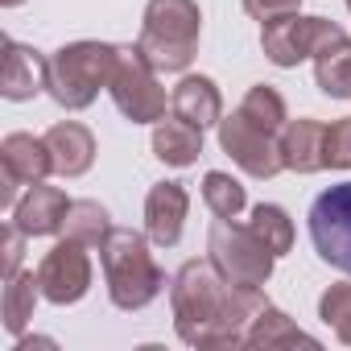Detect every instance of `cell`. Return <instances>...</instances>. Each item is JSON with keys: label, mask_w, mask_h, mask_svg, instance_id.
<instances>
[{"label": "cell", "mask_w": 351, "mask_h": 351, "mask_svg": "<svg viewBox=\"0 0 351 351\" xmlns=\"http://www.w3.org/2000/svg\"><path fill=\"white\" fill-rule=\"evenodd\" d=\"M169 306L186 347H244V330L269 298L256 285L223 281L211 261H186L169 281Z\"/></svg>", "instance_id": "6da1fadb"}, {"label": "cell", "mask_w": 351, "mask_h": 351, "mask_svg": "<svg viewBox=\"0 0 351 351\" xmlns=\"http://www.w3.org/2000/svg\"><path fill=\"white\" fill-rule=\"evenodd\" d=\"M99 265H104V281H108V298L116 310H145L161 289H165V273L157 269L149 240L132 228H112L99 244Z\"/></svg>", "instance_id": "7a4b0ae2"}, {"label": "cell", "mask_w": 351, "mask_h": 351, "mask_svg": "<svg viewBox=\"0 0 351 351\" xmlns=\"http://www.w3.org/2000/svg\"><path fill=\"white\" fill-rule=\"evenodd\" d=\"M199 34H203V13L195 0H149L136 46L161 75H178L191 66L199 50Z\"/></svg>", "instance_id": "3957f363"}, {"label": "cell", "mask_w": 351, "mask_h": 351, "mask_svg": "<svg viewBox=\"0 0 351 351\" xmlns=\"http://www.w3.org/2000/svg\"><path fill=\"white\" fill-rule=\"evenodd\" d=\"M116 46L108 42H71L50 54V95L66 112H83L108 87Z\"/></svg>", "instance_id": "277c9868"}, {"label": "cell", "mask_w": 351, "mask_h": 351, "mask_svg": "<svg viewBox=\"0 0 351 351\" xmlns=\"http://www.w3.org/2000/svg\"><path fill=\"white\" fill-rule=\"evenodd\" d=\"M157 75L161 71L145 58L141 46H116L108 95H112V104L120 108L124 120H132V124L165 120V87L157 83Z\"/></svg>", "instance_id": "5b68a950"}, {"label": "cell", "mask_w": 351, "mask_h": 351, "mask_svg": "<svg viewBox=\"0 0 351 351\" xmlns=\"http://www.w3.org/2000/svg\"><path fill=\"white\" fill-rule=\"evenodd\" d=\"M207 252H211V265L219 269L223 281L232 285H265L273 277V248L244 223L236 219H215L211 223V236H207Z\"/></svg>", "instance_id": "8992f818"}, {"label": "cell", "mask_w": 351, "mask_h": 351, "mask_svg": "<svg viewBox=\"0 0 351 351\" xmlns=\"http://www.w3.org/2000/svg\"><path fill=\"white\" fill-rule=\"evenodd\" d=\"M339 38H347L343 25L326 21V17L285 13V17H277V21H265V29H261V50H265V58H269L273 66H285V71H289V66L314 58L322 46H330V42H339Z\"/></svg>", "instance_id": "52a82bcc"}, {"label": "cell", "mask_w": 351, "mask_h": 351, "mask_svg": "<svg viewBox=\"0 0 351 351\" xmlns=\"http://www.w3.org/2000/svg\"><path fill=\"white\" fill-rule=\"evenodd\" d=\"M310 240L322 265L351 273V182H339L310 203Z\"/></svg>", "instance_id": "ba28073f"}, {"label": "cell", "mask_w": 351, "mask_h": 351, "mask_svg": "<svg viewBox=\"0 0 351 351\" xmlns=\"http://www.w3.org/2000/svg\"><path fill=\"white\" fill-rule=\"evenodd\" d=\"M219 149L248 173V178H277V173L285 169V161H281V149H277V136L273 132H265V128H256L240 108L232 112V116H223L219 124Z\"/></svg>", "instance_id": "9c48e42d"}, {"label": "cell", "mask_w": 351, "mask_h": 351, "mask_svg": "<svg viewBox=\"0 0 351 351\" xmlns=\"http://www.w3.org/2000/svg\"><path fill=\"white\" fill-rule=\"evenodd\" d=\"M38 285H42V298L54 302V306H75L87 289H91V256H87V244L62 236L38 265Z\"/></svg>", "instance_id": "30bf717a"}, {"label": "cell", "mask_w": 351, "mask_h": 351, "mask_svg": "<svg viewBox=\"0 0 351 351\" xmlns=\"http://www.w3.org/2000/svg\"><path fill=\"white\" fill-rule=\"evenodd\" d=\"M0 169H5V211L17 207V191L21 186H38L46 182V173H54V157L46 136L34 132H9L0 141Z\"/></svg>", "instance_id": "8fae6325"}, {"label": "cell", "mask_w": 351, "mask_h": 351, "mask_svg": "<svg viewBox=\"0 0 351 351\" xmlns=\"http://www.w3.org/2000/svg\"><path fill=\"white\" fill-rule=\"evenodd\" d=\"M186 211H191V195H186L182 182H157V186H149V199H145V236L157 248H173V244L182 240Z\"/></svg>", "instance_id": "7c38bea8"}, {"label": "cell", "mask_w": 351, "mask_h": 351, "mask_svg": "<svg viewBox=\"0 0 351 351\" xmlns=\"http://www.w3.org/2000/svg\"><path fill=\"white\" fill-rule=\"evenodd\" d=\"M38 91H50V58L38 54L34 46L5 42V62H0V95L21 104L34 99Z\"/></svg>", "instance_id": "4fadbf2b"}, {"label": "cell", "mask_w": 351, "mask_h": 351, "mask_svg": "<svg viewBox=\"0 0 351 351\" xmlns=\"http://www.w3.org/2000/svg\"><path fill=\"white\" fill-rule=\"evenodd\" d=\"M66 211H71L66 191L38 182V186H29V191L17 199V207L9 211V215H13L9 223H17L25 236H58V232L66 228Z\"/></svg>", "instance_id": "5bb4252c"}, {"label": "cell", "mask_w": 351, "mask_h": 351, "mask_svg": "<svg viewBox=\"0 0 351 351\" xmlns=\"http://www.w3.org/2000/svg\"><path fill=\"white\" fill-rule=\"evenodd\" d=\"M277 149H281V161L285 169L293 173H318L326 169V124L322 120H289L277 136Z\"/></svg>", "instance_id": "9a60e30c"}, {"label": "cell", "mask_w": 351, "mask_h": 351, "mask_svg": "<svg viewBox=\"0 0 351 351\" xmlns=\"http://www.w3.org/2000/svg\"><path fill=\"white\" fill-rule=\"evenodd\" d=\"M46 145H50L58 178H83V173L91 169V161H95V136L79 120H58L46 132Z\"/></svg>", "instance_id": "2e32d148"}, {"label": "cell", "mask_w": 351, "mask_h": 351, "mask_svg": "<svg viewBox=\"0 0 351 351\" xmlns=\"http://www.w3.org/2000/svg\"><path fill=\"white\" fill-rule=\"evenodd\" d=\"M169 108H173V116H182V120H191L199 128H211V124L223 120V95L207 75H186L178 87H173Z\"/></svg>", "instance_id": "e0dca14e"}, {"label": "cell", "mask_w": 351, "mask_h": 351, "mask_svg": "<svg viewBox=\"0 0 351 351\" xmlns=\"http://www.w3.org/2000/svg\"><path fill=\"white\" fill-rule=\"evenodd\" d=\"M203 153V128L182 120V116H173V120H157L153 128V157L173 165V169H182V165H195Z\"/></svg>", "instance_id": "ac0fdd59"}, {"label": "cell", "mask_w": 351, "mask_h": 351, "mask_svg": "<svg viewBox=\"0 0 351 351\" xmlns=\"http://www.w3.org/2000/svg\"><path fill=\"white\" fill-rule=\"evenodd\" d=\"M298 343H306V347H318L302 326H293L289 322V314H281L277 306H265L252 322H248V330H244V347H298Z\"/></svg>", "instance_id": "d6986e66"}, {"label": "cell", "mask_w": 351, "mask_h": 351, "mask_svg": "<svg viewBox=\"0 0 351 351\" xmlns=\"http://www.w3.org/2000/svg\"><path fill=\"white\" fill-rule=\"evenodd\" d=\"M314 83L330 99H351V38H339L314 54Z\"/></svg>", "instance_id": "ffe728a7"}, {"label": "cell", "mask_w": 351, "mask_h": 351, "mask_svg": "<svg viewBox=\"0 0 351 351\" xmlns=\"http://www.w3.org/2000/svg\"><path fill=\"white\" fill-rule=\"evenodd\" d=\"M42 298V285H38V273H13L5 277V298H0V318H5V330L9 335H25L29 318H34V306Z\"/></svg>", "instance_id": "44dd1931"}, {"label": "cell", "mask_w": 351, "mask_h": 351, "mask_svg": "<svg viewBox=\"0 0 351 351\" xmlns=\"http://www.w3.org/2000/svg\"><path fill=\"white\" fill-rule=\"evenodd\" d=\"M240 112H244V116H248L256 128H265V132H273V136H281V128L289 124L285 99H281V91H277V87H269V83H256V87H248V95H244Z\"/></svg>", "instance_id": "7402d4cb"}, {"label": "cell", "mask_w": 351, "mask_h": 351, "mask_svg": "<svg viewBox=\"0 0 351 351\" xmlns=\"http://www.w3.org/2000/svg\"><path fill=\"white\" fill-rule=\"evenodd\" d=\"M62 232H66L71 240L87 244V248H99L104 236L112 232V219H108V211H104L95 199H75L71 211H66V228H62Z\"/></svg>", "instance_id": "603a6c76"}, {"label": "cell", "mask_w": 351, "mask_h": 351, "mask_svg": "<svg viewBox=\"0 0 351 351\" xmlns=\"http://www.w3.org/2000/svg\"><path fill=\"white\" fill-rule=\"evenodd\" d=\"M248 228L273 248V256H285V252L293 248V219H289L285 207H277V203H256Z\"/></svg>", "instance_id": "cb8c5ba5"}, {"label": "cell", "mask_w": 351, "mask_h": 351, "mask_svg": "<svg viewBox=\"0 0 351 351\" xmlns=\"http://www.w3.org/2000/svg\"><path fill=\"white\" fill-rule=\"evenodd\" d=\"M203 203L211 207V215H215V219H236V215L244 211L248 195H244V186L232 178V173L211 169L207 178H203Z\"/></svg>", "instance_id": "d4e9b609"}, {"label": "cell", "mask_w": 351, "mask_h": 351, "mask_svg": "<svg viewBox=\"0 0 351 351\" xmlns=\"http://www.w3.org/2000/svg\"><path fill=\"white\" fill-rule=\"evenodd\" d=\"M318 318L351 347V281H339V285H330L326 293H322V302H318Z\"/></svg>", "instance_id": "484cf974"}, {"label": "cell", "mask_w": 351, "mask_h": 351, "mask_svg": "<svg viewBox=\"0 0 351 351\" xmlns=\"http://www.w3.org/2000/svg\"><path fill=\"white\" fill-rule=\"evenodd\" d=\"M326 169H351V116L326 124Z\"/></svg>", "instance_id": "4316f807"}, {"label": "cell", "mask_w": 351, "mask_h": 351, "mask_svg": "<svg viewBox=\"0 0 351 351\" xmlns=\"http://www.w3.org/2000/svg\"><path fill=\"white\" fill-rule=\"evenodd\" d=\"M298 9H302V0H244V13L261 25L285 17V13H298Z\"/></svg>", "instance_id": "83f0119b"}, {"label": "cell", "mask_w": 351, "mask_h": 351, "mask_svg": "<svg viewBox=\"0 0 351 351\" xmlns=\"http://www.w3.org/2000/svg\"><path fill=\"white\" fill-rule=\"evenodd\" d=\"M21 240H25V232L17 223H9L5 228V277L21 273Z\"/></svg>", "instance_id": "f1b7e54d"}, {"label": "cell", "mask_w": 351, "mask_h": 351, "mask_svg": "<svg viewBox=\"0 0 351 351\" xmlns=\"http://www.w3.org/2000/svg\"><path fill=\"white\" fill-rule=\"evenodd\" d=\"M0 5H5V9H13V5H21V0H0Z\"/></svg>", "instance_id": "f546056e"}, {"label": "cell", "mask_w": 351, "mask_h": 351, "mask_svg": "<svg viewBox=\"0 0 351 351\" xmlns=\"http://www.w3.org/2000/svg\"><path fill=\"white\" fill-rule=\"evenodd\" d=\"M347 9H351V0H347Z\"/></svg>", "instance_id": "4dcf8cb0"}]
</instances>
